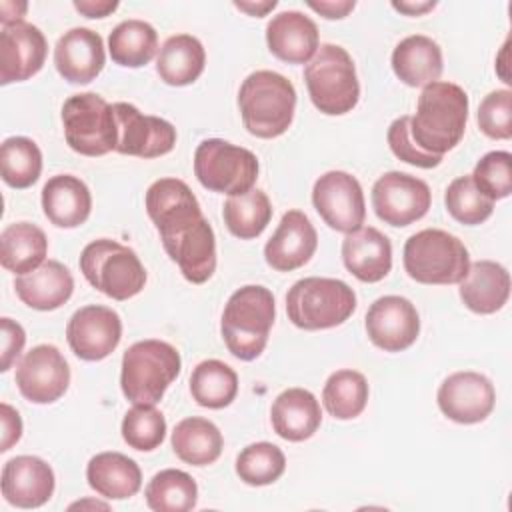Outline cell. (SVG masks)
I'll use <instances>...</instances> for the list:
<instances>
[{"instance_id":"cell-39","label":"cell","mask_w":512,"mask_h":512,"mask_svg":"<svg viewBox=\"0 0 512 512\" xmlns=\"http://www.w3.org/2000/svg\"><path fill=\"white\" fill-rule=\"evenodd\" d=\"M2 180L12 188L32 186L42 172V152L38 144L26 136H10L0 146Z\"/></svg>"},{"instance_id":"cell-42","label":"cell","mask_w":512,"mask_h":512,"mask_svg":"<svg viewBox=\"0 0 512 512\" xmlns=\"http://www.w3.org/2000/svg\"><path fill=\"white\" fill-rule=\"evenodd\" d=\"M166 436L164 414L154 404H134L122 418L124 442L140 452L156 450Z\"/></svg>"},{"instance_id":"cell-25","label":"cell","mask_w":512,"mask_h":512,"mask_svg":"<svg viewBox=\"0 0 512 512\" xmlns=\"http://www.w3.org/2000/svg\"><path fill=\"white\" fill-rule=\"evenodd\" d=\"M18 298L34 310H56L66 304L74 292L70 270L58 260H46L36 270L20 274L14 280Z\"/></svg>"},{"instance_id":"cell-5","label":"cell","mask_w":512,"mask_h":512,"mask_svg":"<svg viewBox=\"0 0 512 512\" xmlns=\"http://www.w3.org/2000/svg\"><path fill=\"white\" fill-rule=\"evenodd\" d=\"M180 352L164 340L134 342L122 356L120 386L132 404H156L180 374Z\"/></svg>"},{"instance_id":"cell-43","label":"cell","mask_w":512,"mask_h":512,"mask_svg":"<svg viewBox=\"0 0 512 512\" xmlns=\"http://www.w3.org/2000/svg\"><path fill=\"white\" fill-rule=\"evenodd\" d=\"M470 176L476 188L490 200L508 198L512 192V154L506 150L484 154Z\"/></svg>"},{"instance_id":"cell-40","label":"cell","mask_w":512,"mask_h":512,"mask_svg":"<svg viewBox=\"0 0 512 512\" xmlns=\"http://www.w3.org/2000/svg\"><path fill=\"white\" fill-rule=\"evenodd\" d=\"M286 470L284 452L272 442H254L242 448L236 458V474L250 486L276 482Z\"/></svg>"},{"instance_id":"cell-31","label":"cell","mask_w":512,"mask_h":512,"mask_svg":"<svg viewBox=\"0 0 512 512\" xmlns=\"http://www.w3.org/2000/svg\"><path fill=\"white\" fill-rule=\"evenodd\" d=\"M204 64V46L192 34L170 36L156 56V72L170 86L192 84L204 72Z\"/></svg>"},{"instance_id":"cell-12","label":"cell","mask_w":512,"mask_h":512,"mask_svg":"<svg viewBox=\"0 0 512 512\" xmlns=\"http://www.w3.org/2000/svg\"><path fill=\"white\" fill-rule=\"evenodd\" d=\"M312 204L320 218L336 232L350 234L362 228L366 218L362 186L344 170H330L314 182Z\"/></svg>"},{"instance_id":"cell-16","label":"cell","mask_w":512,"mask_h":512,"mask_svg":"<svg viewBox=\"0 0 512 512\" xmlns=\"http://www.w3.org/2000/svg\"><path fill=\"white\" fill-rule=\"evenodd\" d=\"M122 338V320L108 306L90 304L76 310L66 326V340L72 352L88 362L110 356Z\"/></svg>"},{"instance_id":"cell-23","label":"cell","mask_w":512,"mask_h":512,"mask_svg":"<svg viewBox=\"0 0 512 512\" xmlns=\"http://www.w3.org/2000/svg\"><path fill=\"white\" fill-rule=\"evenodd\" d=\"M266 44L282 62L308 64L320 48L318 26L310 16L298 10H284L268 22Z\"/></svg>"},{"instance_id":"cell-49","label":"cell","mask_w":512,"mask_h":512,"mask_svg":"<svg viewBox=\"0 0 512 512\" xmlns=\"http://www.w3.org/2000/svg\"><path fill=\"white\" fill-rule=\"evenodd\" d=\"M74 8L86 18H104L118 8L114 0H74Z\"/></svg>"},{"instance_id":"cell-6","label":"cell","mask_w":512,"mask_h":512,"mask_svg":"<svg viewBox=\"0 0 512 512\" xmlns=\"http://www.w3.org/2000/svg\"><path fill=\"white\" fill-rule=\"evenodd\" d=\"M354 310L356 294L338 278H302L294 282L286 294L288 318L302 330H326L340 326Z\"/></svg>"},{"instance_id":"cell-15","label":"cell","mask_w":512,"mask_h":512,"mask_svg":"<svg viewBox=\"0 0 512 512\" xmlns=\"http://www.w3.org/2000/svg\"><path fill=\"white\" fill-rule=\"evenodd\" d=\"M112 108L118 124L116 152L138 158H158L174 148L176 128L168 120L142 114L128 102H116Z\"/></svg>"},{"instance_id":"cell-14","label":"cell","mask_w":512,"mask_h":512,"mask_svg":"<svg viewBox=\"0 0 512 512\" xmlns=\"http://www.w3.org/2000/svg\"><path fill=\"white\" fill-rule=\"evenodd\" d=\"M16 386L34 404H52L70 384V366L52 344H38L16 366Z\"/></svg>"},{"instance_id":"cell-51","label":"cell","mask_w":512,"mask_h":512,"mask_svg":"<svg viewBox=\"0 0 512 512\" xmlns=\"http://www.w3.org/2000/svg\"><path fill=\"white\" fill-rule=\"evenodd\" d=\"M234 6L250 16H266L270 10H274L278 6L276 0H266V2H234Z\"/></svg>"},{"instance_id":"cell-24","label":"cell","mask_w":512,"mask_h":512,"mask_svg":"<svg viewBox=\"0 0 512 512\" xmlns=\"http://www.w3.org/2000/svg\"><path fill=\"white\" fill-rule=\"evenodd\" d=\"M342 260L360 282H378L392 268V244L374 226H362L342 240Z\"/></svg>"},{"instance_id":"cell-22","label":"cell","mask_w":512,"mask_h":512,"mask_svg":"<svg viewBox=\"0 0 512 512\" xmlns=\"http://www.w3.org/2000/svg\"><path fill=\"white\" fill-rule=\"evenodd\" d=\"M106 52L102 36L90 28H72L64 32L54 48L58 74L70 84H88L104 68Z\"/></svg>"},{"instance_id":"cell-10","label":"cell","mask_w":512,"mask_h":512,"mask_svg":"<svg viewBox=\"0 0 512 512\" xmlns=\"http://www.w3.org/2000/svg\"><path fill=\"white\" fill-rule=\"evenodd\" d=\"M62 124L68 146L82 156H104L116 150L114 108L96 92L70 96L62 106Z\"/></svg>"},{"instance_id":"cell-47","label":"cell","mask_w":512,"mask_h":512,"mask_svg":"<svg viewBox=\"0 0 512 512\" xmlns=\"http://www.w3.org/2000/svg\"><path fill=\"white\" fill-rule=\"evenodd\" d=\"M20 436H22L20 414L4 402L2 404V444H0V452H8L12 448V444H16L20 440Z\"/></svg>"},{"instance_id":"cell-13","label":"cell","mask_w":512,"mask_h":512,"mask_svg":"<svg viewBox=\"0 0 512 512\" xmlns=\"http://www.w3.org/2000/svg\"><path fill=\"white\" fill-rule=\"evenodd\" d=\"M430 204L428 184L406 172H386L372 186V208L390 226H408L420 220Z\"/></svg>"},{"instance_id":"cell-44","label":"cell","mask_w":512,"mask_h":512,"mask_svg":"<svg viewBox=\"0 0 512 512\" xmlns=\"http://www.w3.org/2000/svg\"><path fill=\"white\" fill-rule=\"evenodd\" d=\"M478 126L492 140L512 138V92L494 90L478 106Z\"/></svg>"},{"instance_id":"cell-34","label":"cell","mask_w":512,"mask_h":512,"mask_svg":"<svg viewBox=\"0 0 512 512\" xmlns=\"http://www.w3.org/2000/svg\"><path fill=\"white\" fill-rule=\"evenodd\" d=\"M158 48V34L144 20H124L108 36L110 58L124 68H140L148 64Z\"/></svg>"},{"instance_id":"cell-26","label":"cell","mask_w":512,"mask_h":512,"mask_svg":"<svg viewBox=\"0 0 512 512\" xmlns=\"http://www.w3.org/2000/svg\"><path fill=\"white\" fill-rule=\"evenodd\" d=\"M274 432L288 442H302L320 428L322 412L316 396L304 388H288L276 396L270 408Z\"/></svg>"},{"instance_id":"cell-17","label":"cell","mask_w":512,"mask_h":512,"mask_svg":"<svg viewBox=\"0 0 512 512\" xmlns=\"http://www.w3.org/2000/svg\"><path fill=\"white\" fill-rule=\"evenodd\" d=\"M366 334L384 352L410 348L420 334V316L404 296H382L366 312Z\"/></svg>"},{"instance_id":"cell-21","label":"cell","mask_w":512,"mask_h":512,"mask_svg":"<svg viewBox=\"0 0 512 512\" xmlns=\"http://www.w3.org/2000/svg\"><path fill=\"white\" fill-rule=\"evenodd\" d=\"M2 496L16 508H38L54 494V472L38 456L10 458L2 468Z\"/></svg>"},{"instance_id":"cell-4","label":"cell","mask_w":512,"mask_h":512,"mask_svg":"<svg viewBox=\"0 0 512 512\" xmlns=\"http://www.w3.org/2000/svg\"><path fill=\"white\" fill-rule=\"evenodd\" d=\"M276 306L268 288L248 284L238 288L226 302L220 332L226 348L240 360L258 358L268 342Z\"/></svg>"},{"instance_id":"cell-28","label":"cell","mask_w":512,"mask_h":512,"mask_svg":"<svg viewBox=\"0 0 512 512\" xmlns=\"http://www.w3.org/2000/svg\"><path fill=\"white\" fill-rule=\"evenodd\" d=\"M458 284L464 306L476 314L498 312L510 296V274L502 264L492 260L470 264L466 276Z\"/></svg>"},{"instance_id":"cell-50","label":"cell","mask_w":512,"mask_h":512,"mask_svg":"<svg viewBox=\"0 0 512 512\" xmlns=\"http://www.w3.org/2000/svg\"><path fill=\"white\" fill-rule=\"evenodd\" d=\"M28 4L26 2H0V22L2 26H12L16 22H22V16L26 14Z\"/></svg>"},{"instance_id":"cell-3","label":"cell","mask_w":512,"mask_h":512,"mask_svg":"<svg viewBox=\"0 0 512 512\" xmlns=\"http://www.w3.org/2000/svg\"><path fill=\"white\" fill-rule=\"evenodd\" d=\"M238 108L244 128L256 138L282 136L296 110L294 84L272 70L248 74L238 92Z\"/></svg>"},{"instance_id":"cell-32","label":"cell","mask_w":512,"mask_h":512,"mask_svg":"<svg viewBox=\"0 0 512 512\" xmlns=\"http://www.w3.org/2000/svg\"><path fill=\"white\" fill-rule=\"evenodd\" d=\"M48 252V238L42 228L30 222L8 224L0 234V262L14 274L36 270Z\"/></svg>"},{"instance_id":"cell-2","label":"cell","mask_w":512,"mask_h":512,"mask_svg":"<svg viewBox=\"0 0 512 512\" xmlns=\"http://www.w3.org/2000/svg\"><path fill=\"white\" fill-rule=\"evenodd\" d=\"M466 120L468 94L464 88L436 80L418 96L416 114L410 116V136L424 152L444 156L462 140Z\"/></svg>"},{"instance_id":"cell-29","label":"cell","mask_w":512,"mask_h":512,"mask_svg":"<svg viewBox=\"0 0 512 512\" xmlns=\"http://www.w3.org/2000/svg\"><path fill=\"white\" fill-rule=\"evenodd\" d=\"M442 68L440 46L424 34L406 36L392 52V70L406 86H428L440 78Z\"/></svg>"},{"instance_id":"cell-52","label":"cell","mask_w":512,"mask_h":512,"mask_svg":"<svg viewBox=\"0 0 512 512\" xmlns=\"http://www.w3.org/2000/svg\"><path fill=\"white\" fill-rule=\"evenodd\" d=\"M436 2H392V8L406 14V16H420L430 12Z\"/></svg>"},{"instance_id":"cell-30","label":"cell","mask_w":512,"mask_h":512,"mask_svg":"<svg viewBox=\"0 0 512 512\" xmlns=\"http://www.w3.org/2000/svg\"><path fill=\"white\" fill-rule=\"evenodd\" d=\"M86 480L92 490L108 500L134 496L142 486L138 464L120 452H100L86 466Z\"/></svg>"},{"instance_id":"cell-19","label":"cell","mask_w":512,"mask_h":512,"mask_svg":"<svg viewBox=\"0 0 512 512\" xmlns=\"http://www.w3.org/2000/svg\"><path fill=\"white\" fill-rule=\"evenodd\" d=\"M48 44L38 26L16 22L0 32V84L24 82L44 66Z\"/></svg>"},{"instance_id":"cell-1","label":"cell","mask_w":512,"mask_h":512,"mask_svg":"<svg viewBox=\"0 0 512 512\" xmlns=\"http://www.w3.org/2000/svg\"><path fill=\"white\" fill-rule=\"evenodd\" d=\"M146 212L160 232L166 254L192 284H204L216 270V238L184 180L160 178L146 190Z\"/></svg>"},{"instance_id":"cell-37","label":"cell","mask_w":512,"mask_h":512,"mask_svg":"<svg viewBox=\"0 0 512 512\" xmlns=\"http://www.w3.org/2000/svg\"><path fill=\"white\" fill-rule=\"evenodd\" d=\"M144 496L154 512H188L198 502V486L188 472L166 468L152 476Z\"/></svg>"},{"instance_id":"cell-9","label":"cell","mask_w":512,"mask_h":512,"mask_svg":"<svg viewBox=\"0 0 512 512\" xmlns=\"http://www.w3.org/2000/svg\"><path fill=\"white\" fill-rule=\"evenodd\" d=\"M80 270L96 290L112 300H128L146 284V270L136 252L110 238L84 246Z\"/></svg>"},{"instance_id":"cell-36","label":"cell","mask_w":512,"mask_h":512,"mask_svg":"<svg viewBox=\"0 0 512 512\" xmlns=\"http://www.w3.org/2000/svg\"><path fill=\"white\" fill-rule=\"evenodd\" d=\"M224 224L240 240H252L260 236L272 218V204L266 192L252 188L244 194L228 196L222 208Z\"/></svg>"},{"instance_id":"cell-41","label":"cell","mask_w":512,"mask_h":512,"mask_svg":"<svg viewBox=\"0 0 512 512\" xmlns=\"http://www.w3.org/2000/svg\"><path fill=\"white\" fill-rule=\"evenodd\" d=\"M444 202L448 214L466 226L482 224L490 218L494 210V200H490L476 188L470 174L458 176L450 182L444 194Z\"/></svg>"},{"instance_id":"cell-35","label":"cell","mask_w":512,"mask_h":512,"mask_svg":"<svg viewBox=\"0 0 512 512\" xmlns=\"http://www.w3.org/2000/svg\"><path fill=\"white\" fill-rule=\"evenodd\" d=\"M190 394L196 404L220 410L238 394V374L222 360H202L190 374Z\"/></svg>"},{"instance_id":"cell-48","label":"cell","mask_w":512,"mask_h":512,"mask_svg":"<svg viewBox=\"0 0 512 512\" xmlns=\"http://www.w3.org/2000/svg\"><path fill=\"white\" fill-rule=\"evenodd\" d=\"M308 6L328 20H340L354 10L356 2L354 0H336V2L334 0H320V2L308 0Z\"/></svg>"},{"instance_id":"cell-33","label":"cell","mask_w":512,"mask_h":512,"mask_svg":"<svg viewBox=\"0 0 512 512\" xmlns=\"http://www.w3.org/2000/svg\"><path fill=\"white\" fill-rule=\"evenodd\" d=\"M170 442L174 454L192 466H208L216 462L224 448V438L218 426L200 416L180 420L172 432Z\"/></svg>"},{"instance_id":"cell-27","label":"cell","mask_w":512,"mask_h":512,"mask_svg":"<svg viewBox=\"0 0 512 512\" xmlns=\"http://www.w3.org/2000/svg\"><path fill=\"white\" fill-rule=\"evenodd\" d=\"M42 210L54 226L76 228L84 224L90 216V190L78 176H52L42 188Z\"/></svg>"},{"instance_id":"cell-8","label":"cell","mask_w":512,"mask_h":512,"mask_svg":"<svg viewBox=\"0 0 512 512\" xmlns=\"http://www.w3.org/2000/svg\"><path fill=\"white\" fill-rule=\"evenodd\" d=\"M468 268L466 246L446 230L426 228L404 244V270L420 284H458Z\"/></svg>"},{"instance_id":"cell-20","label":"cell","mask_w":512,"mask_h":512,"mask_svg":"<svg viewBox=\"0 0 512 512\" xmlns=\"http://www.w3.org/2000/svg\"><path fill=\"white\" fill-rule=\"evenodd\" d=\"M318 234L310 218L300 210H288L272 238L264 246V258L278 272H292L304 266L316 252Z\"/></svg>"},{"instance_id":"cell-11","label":"cell","mask_w":512,"mask_h":512,"mask_svg":"<svg viewBox=\"0 0 512 512\" xmlns=\"http://www.w3.org/2000/svg\"><path fill=\"white\" fill-rule=\"evenodd\" d=\"M258 170L254 152L220 138L202 140L194 152V174L212 192L244 194L254 188Z\"/></svg>"},{"instance_id":"cell-18","label":"cell","mask_w":512,"mask_h":512,"mask_svg":"<svg viewBox=\"0 0 512 512\" xmlns=\"http://www.w3.org/2000/svg\"><path fill=\"white\" fill-rule=\"evenodd\" d=\"M438 408L458 424H476L490 416L496 402L492 382L478 372L464 370L450 374L438 388Z\"/></svg>"},{"instance_id":"cell-38","label":"cell","mask_w":512,"mask_h":512,"mask_svg":"<svg viewBox=\"0 0 512 512\" xmlns=\"http://www.w3.org/2000/svg\"><path fill=\"white\" fill-rule=\"evenodd\" d=\"M368 382L356 370H336L324 384L322 402L336 420H352L360 416L368 402Z\"/></svg>"},{"instance_id":"cell-45","label":"cell","mask_w":512,"mask_h":512,"mask_svg":"<svg viewBox=\"0 0 512 512\" xmlns=\"http://www.w3.org/2000/svg\"><path fill=\"white\" fill-rule=\"evenodd\" d=\"M388 146L396 158L418 168H434L442 162V156L424 152L410 136V116L396 118L388 128Z\"/></svg>"},{"instance_id":"cell-46","label":"cell","mask_w":512,"mask_h":512,"mask_svg":"<svg viewBox=\"0 0 512 512\" xmlns=\"http://www.w3.org/2000/svg\"><path fill=\"white\" fill-rule=\"evenodd\" d=\"M0 330H2V362H0V370L8 372L12 368V364L16 362V358L20 356L24 344H26V332L12 318H2L0 320Z\"/></svg>"},{"instance_id":"cell-7","label":"cell","mask_w":512,"mask_h":512,"mask_svg":"<svg viewBox=\"0 0 512 512\" xmlns=\"http://www.w3.org/2000/svg\"><path fill=\"white\" fill-rule=\"evenodd\" d=\"M312 104L328 116L350 112L360 98L352 56L338 44H322L304 68Z\"/></svg>"}]
</instances>
